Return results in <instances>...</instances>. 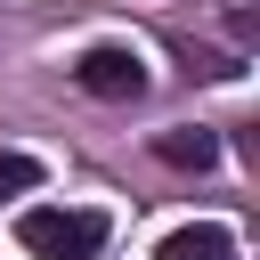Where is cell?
I'll return each instance as SVG.
<instances>
[{
	"label": "cell",
	"instance_id": "5",
	"mask_svg": "<svg viewBox=\"0 0 260 260\" xmlns=\"http://www.w3.org/2000/svg\"><path fill=\"white\" fill-rule=\"evenodd\" d=\"M32 187H41V162L16 154V146H0V195H32Z\"/></svg>",
	"mask_w": 260,
	"mask_h": 260
},
{
	"label": "cell",
	"instance_id": "2",
	"mask_svg": "<svg viewBox=\"0 0 260 260\" xmlns=\"http://www.w3.org/2000/svg\"><path fill=\"white\" fill-rule=\"evenodd\" d=\"M73 81H81L89 98H138V89H146V57H138V49H114V41H98V49H81Z\"/></svg>",
	"mask_w": 260,
	"mask_h": 260
},
{
	"label": "cell",
	"instance_id": "4",
	"mask_svg": "<svg viewBox=\"0 0 260 260\" xmlns=\"http://www.w3.org/2000/svg\"><path fill=\"white\" fill-rule=\"evenodd\" d=\"M154 154L179 162V171H211V162H219V138H211V130H162Z\"/></svg>",
	"mask_w": 260,
	"mask_h": 260
},
{
	"label": "cell",
	"instance_id": "3",
	"mask_svg": "<svg viewBox=\"0 0 260 260\" xmlns=\"http://www.w3.org/2000/svg\"><path fill=\"white\" fill-rule=\"evenodd\" d=\"M154 260H236V236L203 219V228H179V236H162V252H154Z\"/></svg>",
	"mask_w": 260,
	"mask_h": 260
},
{
	"label": "cell",
	"instance_id": "1",
	"mask_svg": "<svg viewBox=\"0 0 260 260\" xmlns=\"http://www.w3.org/2000/svg\"><path fill=\"white\" fill-rule=\"evenodd\" d=\"M106 211H65V203H32L24 219H16V244L32 252V260H98L106 252Z\"/></svg>",
	"mask_w": 260,
	"mask_h": 260
}]
</instances>
